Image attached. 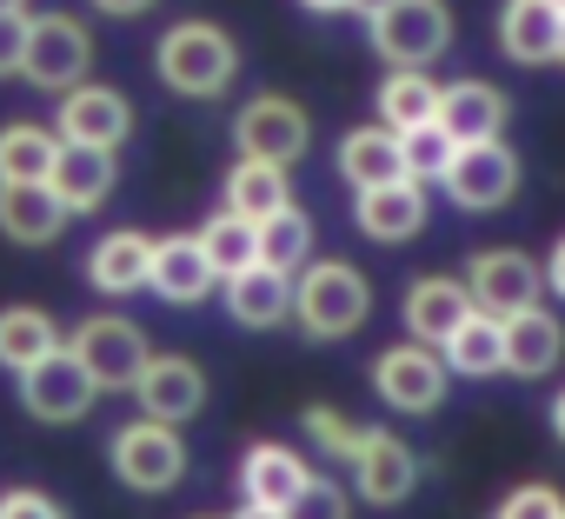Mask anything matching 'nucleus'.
<instances>
[{
  "label": "nucleus",
  "mask_w": 565,
  "mask_h": 519,
  "mask_svg": "<svg viewBox=\"0 0 565 519\" xmlns=\"http://www.w3.org/2000/svg\"><path fill=\"white\" fill-rule=\"evenodd\" d=\"M74 213L61 206V193L47 180H0V233H8L14 246H47L61 240Z\"/></svg>",
  "instance_id": "16"
},
{
  "label": "nucleus",
  "mask_w": 565,
  "mask_h": 519,
  "mask_svg": "<svg viewBox=\"0 0 565 519\" xmlns=\"http://www.w3.org/2000/svg\"><path fill=\"white\" fill-rule=\"evenodd\" d=\"M307 486V466H300V453H287V446H273V439H259L253 453H246V466H239V492H246V506H287L294 492Z\"/></svg>",
  "instance_id": "25"
},
{
  "label": "nucleus",
  "mask_w": 565,
  "mask_h": 519,
  "mask_svg": "<svg viewBox=\"0 0 565 519\" xmlns=\"http://www.w3.org/2000/svg\"><path fill=\"white\" fill-rule=\"evenodd\" d=\"M439 180H446V193H452L466 213H492V206H505L512 187H519V153H512L499 134H492V140H459Z\"/></svg>",
  "instance_id": "5"
},
{
  "label": "nucleus",
  "mask_w": 565,
  "mask_h": 519,
  "mask_svg": "<svg viewBox=\"0 0 565 519\" xmlns=\"http://www.w3.org/2000/svg\"><path fill=\"white\" fill-rule=\"evenodd\" d=\"M466 294L479 314L505 320L519 307H539V267L525 253H472V267H466Z\"/></svg>",
  "instance_id": "11"
},
{
  "label": "nucleus",
  "mask_w": 565,
  "mask_h": 519,
  "mask_svg": "<svg viewBox=\"0 0 565 519\" xmlns=\"http://www.w3.org/2000/svg\"><path fill=\"white\" fill-rule=\"evenodd\" d=\"M452 134L439 127V120H419V127H399V167H406V180H439L446 173V160H452Z\"/></svg>",
  "instance_id": "34"
},
{
  "label": "nucleus",
  "mask_w": 565,
  "mask_h": 519,
  "mask_svg": "<svg viewBox=\"0 0 565 519\" xmlns=\"http://www.w3.org/2000/svg\"><path fill=\"white\" fill-rule=\"evenodd\" d=\"M353 8H366V14H380V8H386V0H353Z\"/></svg>",
  "instance_id": "46"
},
{
  "label": "nucleus",
  "mask_w": 565,
  "mask_h": 519,
  "mask_svg": "<svg viewBox=\"0 0 565 519\" xmlns=\"http://www.w3.org/2000/svg\"><path fill=\"white\" fill-rule=\"evenodd\" d=\"M558 0H505V14H499V41L519 67H545L558 61Z\"/></svg>",
  "instance_id": "21"
},
{
  "label": "nucleus",
  "mask_w": 565,
  "mask_h": 519,
  "mask_svg": "<svg viewBox=\"0 0 565 519\" xmlns=\"http://www.w3.org/2000/svg\"><path fill=\"white\" fill-rule=\"evenodd\" d=\"M28 8V0H0V14H21Z\"/></svg>",
  "instance_id": "45"
},
{
  "label": "nucleus",
  "mask_w": 565,
  "mask_h": 519,
  "mask_svg": "<svg viewBox=\"0 0 565 519\" xmlns=\"http://www.w3.org/2000/svg\"><path fill=\"white\" fill-rule=\"evenodd\" d=\"M353 506H347V492L333 486V479H313L307 473V486L287 499V506H279V519H347Z\"/></svg>",
  "instance_id": "35"
},
{
  "label": "nucleus",
  "mask_w": 565,
  "mask_h": 519,
  "mask_svg": "<svg viewBox=\"0 0 565 519\" xmlns=\"http://www.w3.org/2000/svg\"><path fill=\"white\" fill-rule=\"evenodd\" d=\"M366 314H373V287L347 260H307L294 274V320L313 340H347L366 327Z\"/></svg>",
  "instance_id": "1"
},
{
  "label": "nucleus",
  "mask_w": 565,
  "mask_h": 519,
  "mask_svg": "<svg viewBox=\"0 0 565 519\" xmlns=\"http://www.w3.org/2000/svg\"><path fill=\"white\" fill-rule=\"evenodd\" d=\"M233 519H279L273 506H246V512H233Z\"/></svg>",
  "instance_id": "44"
},
{
  "label": "nucleus",
  "mask_w": 565,
  "mask_h": 519,
  "mask_svg": "<svg viewBox=\"0 0 565 519\" xmlns=\"http://www.w3.org/2000/svg\"><path fill=\"white\" fill-rule=\"evenodd\" d=\"M340 173L353 180V187H380V180H399L406 167H399V134L386 127H353L347 140H340Z\"/></svg>",
  "instance_id": "28"
},
{
  "label": "nucleus",
  "mask_w": 565,
  "mask_h": 519,
  "mask_svg": "<svg viewBox=\"0 0 565 519\" xmlns=\"http://www.w3.org/2000/svg\"><path fill=\"white\" fill-rule=\"evenodd\" d=\"M94 67V34L74 21V14H28V54H21V74L47 94H67L74 81H87Z\"/></svg>",
  "instance_id": "4"
},
{
  "label": "nucleus",
  "mask_w": 565,
  "mask_h": 519,
  "mask_svg": "<svg viewBox=\"0 0 565 519\" xmlns=\"http://www.w3.org/2000/svg\"><path fill=\"white\" fill-rule=\"evenodd\" d=\"M558 8H565V0H558Z\"/></svg>",
  "instance_id": "48"
},
{
  "label": "nucleus",
  "mask_w": 565,
  "mask_h": 519,
  "mask_svg": "<svg viewBox=\"0 0 565 519\" xmlns=\"http://www.w3.org/2000/svg\"><path fill=\"white\" fill-rule=\"evenodd\" d=\"M233 140H239V153H246V160L294 167V160L307 153V140H313V120H307V107H300V100H287V94H259V100H246V107H239Z\"/></svg>",
  "instance_id": "6"
},
{
  "label": "nucleus",
  "mask_w": 565,
  "mask_h": 519,
  "mask_svg": "<svg viewBox=\"0 0 565 519\" xmlns=\"http://www.w3.org/2000/svg\"><path fill=\"white\" fill-rule=\"evenodd\" d=\"M307 439H313L320 453H333V459H353V453H360V439H366V426H353V420H340V413L313 406V413H307Z\"/></svg>",
  "instance_id": "36"
},
{
  "label": "nucleus",
  "mask_w": 565,
  "mask_h": 519,
  "mask_svg": "<svg viewBox=\"0 0 565 519\" xmlns=\"http://www.w3.org/2000/svg\"><path fill=\"white\" fill-rule=\"evenodd\" d=\"M107 453H114V473H120L134 492H167V486H180V473H186V446H180V433H173L167 420H134V426H120Z\"/></svg>",
  "instance_id": "7"
},
{
  "label": "nucleus",
  "mask_w": 565,
  "mask_h": 519,
  "mask_svg": "<svg viewBox=\"0 0 565 519\" xmlns=\"http://www.w3.org/2000/svg\"><path fill=\"white\" fill-rule=\"evenodd\" d=\"M47 187L61 193L67 213H94L114 187H120V167H114V147H87V140H61L54 147V167H47Z\"/></svg>",
  "instance_id": "12"
},
{
  "label": "nucleus",
  "mask_w": 565,
  "mask_h": 519,
  "mask_svg": "<svg viewBox=\"0 0 565 519\" xmlns=\"http://www.w3.org/2000/svg\"><path fill=\"white\" fill-rule=\"evenodd\" d=\"M94 373L74 360V347H54V353H41L34 367H21V400H28V413L34 420H87V406H94Z\"/></svg>",
  "instance_id": "9"
},
{
  "label": "nucleus",
  "mask_w": 565,
  "mask_h": 519,
  "mask_svg": "<svg viewBox=\"0 0 565 519\" xmlns=\"http://www.w3.org/2000/svg\"><path fill=\"white\" fill-rule=\"evenodd\" d=\"M134 393H140V413H147V420H167V426H180V420H193V413L206 406V373H200L193 360L153 353V360L140 367Z\"/></svg>",
  "instance_id": "14"
},
{
  "label": "nucleus",
  "mask_w": 565,
  "mask_h": 519,
  "mask_svg": "<svg viewBox=\"0 0 565 519\" xmlns=\"http://www.w3.org/2000/svg\"><path fill=\"white\" fill-rule=\"evenodd\" d=\"M433 107H439V87H433L419 67H393V74L380 81V120H386L393 134L433 120Z\"/></svg>",
  "instance_id": "31"
},
{
  "label": "nucleus",
  "mask_w": 565,
  "mask_h": 519,
  "mask_svg": "<svg viewBox=\"0 0 565 519\" xmlns=\"http://www.w3.org/2000/svg\"><path fill=\"white\" fill-rule=\"evenodd\" d=\"M307 253H313V220H307L294 200L259 220V260H266V267L300 274V267H307Z\"/></svg>",
  "instance_id": "29"
},
{
  "label": "nucleus",
  "mask_w": 565,
  "mask_h": 519,
  "mask_svg": "<svg viewBox=\"0 0 565 519\" xmlns=\"http://www.w3.org/2000/svg\"><path fill=\"white\" fill-rule=\"evenodd\" d=\"M558 512H565V492L532 479V486H512V492L499 499V512H492V519H558Z\"/></svg>",
  "instance_id": "37"
},
{
  "label": "nucleus",
  "mask_w": 565,
  "mask_h": 519,
  "mask_svg": "<svg viewBox=\"0 0 565 519\" xmlns=\"http://www.w3.org/2000/svg\"><path fill=\"white\" fill-rule=\"evenodd\" d=\"M67 347H74V360L94 373V386H134L140 367L153 360L147 333H140L134 320H120V314H94V320H81V333H74Z\"/></svg>",
  "instance_id": "8"
},
{
  "label": "nucleus",
  "mask_w": 565,
  "mask_h": 519,
  "mask_svg": "<svg viewBox=\"0 0 565 519\" xmlns=\"http://www.w3.org/2000/svg\"><path fill=\"white\" fill-rule=\"evenodd\" d=\"M373 386H380V400H386V406H399V413H433V406L446 400V367L433 360V347H426V340H413V347L380 353Z\"/></svg>",
  "instance_id": "10"
},
{
  "label": "nucleus",
  "mask_w": 565,
  "mask_h": 519,
  "mask_svg": "<svg viewBox=\"0 0 565 519\" xmlns=\"http://www.w3.org/2000/svg\"><path fill=\"white\" fill-rule=\"evenodd\" d=\"M147 267H153V240L134 233V226L107 233V240L87 253V280H94L100 294H140V287H147Z\"/></svg>",
  "instance_id": "24"
},
{
  "label": "nucleus",
  "mask_w": 565,
  "mask_h": 519,
  "mask_svg": "<svg viewBox=\"0 0 565 519\" xmlns=\"http://www.w3.org/2000/svg\"><path fill=\"white\" fill-rule=\"evenodd\" d=\"M54 347H61V333H54V320L41 307H8V314H0V367H8V373L34 367Z\"/></svg>",
  "instance_id": "30"
},
{
  "label": "nucleus",
  "mask_w": 565,
  "mask_h": 519,
  "mask_svg": "<svg viewBox=\"0 0 565 519\" xmlns=\"http://www.w3.org/2000/svg\"><path fill=\"white\" fill-rule=\"evenodd\" d=\"M499 340H505V373H519V380L552 373L558 353H565V327H558L552 314H539V307L505 314V320H499Z\"/></svg>",
  "instance_id": "19"
},
{
  "label": "nucleus",
  "mask_w": 565,
  "mask_h": 519,
  "mask_svg": "<svg viewBox=\"0 0 565 519\" xmlns=\"http://www.w3.org/2000/svg\"><path fill=\"white\" fill-rule=\"evenodd\" d=\"M558 61H565V14H558Z\"/></svg>",
  "instance_id": "47"
},
{
  "label": "nucleus",
  "mask_w": 565,
  "mask_h": 519,
  "mask_svg": "<svg viewBox=\"0 0 565 519\" xmlns=\"http://www.w3.org/2000/svg\"><path fill=\"white\" fill-rule=\"evenodd\" d=\"M54 134L34 127V120H14V127H0V180H47L54 167Z\"/></svg>",
  "instance_id": "32"
},
{
  "label": "nucleus",
  "mask_w": 565,
  "mask_h": 519,
  "mask_svg": "<svg viewBox=\"0 0 565 519\" xmlns=\"http://www.w3.org/2000/svg\"><path fill=\"white\" fill-rule=\"evenodd\" d=\"M353 220H360L366 240L399 246V240L419 233V220H426V193H419V180H406V173H399V180H380V187H360Z\"/></svg>",
  "instance_id": "18"
},
{
  "label": "nucleus",
  "mask_w": 565,
  "mask_h": 519,
  "mask_svg": "<svg viewBox=\"0 0 565 519\" xmlns=\"http://www.w3.org/2000/svg\"><path fill=\"white\" fill-rule=\"evenodd\" d=\"M466 314H472L466 280L426 274V280H413V294H406V333H413V340H426V347H446V333H452Z\"/></svg>",
  "instance_id": "22"
},
{
  "label": "nucleus",
  "mask_w": 565,
  "mask_h": 519,
  "mask_svg": "<svg viewBox=\"0 0 565 519\" xmlns=\"http://www.w3.org/2000/svg\"><path fill=\"white\" fill-rule=\"evenodd\" d=\"M226 307L239 327H279L294 314V274L266 267V260H253V267L226 274Z\"/></svg>",
  "instance_id": "20"
},
{
  "label": "nucleus",
  "mask_w": 565,
  "mask_h": 519,
  "mask_svg": "<svg viewBox=\"0 0 565 519\" xmlns=\"http://www.w3.org/2000/svg\"><path fill=\"white\" fill-rule=\"evenodd\" d=\"M21 54H28V8L21 14H0V81L21 74Z\"/></svg>",
  "instance_id": "39"
},
{
  "label": "nucleus",
  "mask_w": 565,
  "mask_h": 519,
  "mask_svg": "<svg viewBox=\"0 0 565 519\" xmlns=\"http://www.w3.org/2000/svg\"><path fill=\"white\" fill-rule=\"evenodd\" d=\"M94 8H100V14H114V21H127V14H147L153 0H94Z\"/></svg>",
  "instance_id": "41"
},
{
  "label": "nucleus",
  "mask_w": 565,
  "mask_h": 519,
  "mask_svg": "<svg viewBox=\"0 0 565 519\" xmlns=\"http://www.w3.org/2000/svg\"><path fill=\"white\" fill-rule=\"evenodd\" d=\"M153 61H160V81H167L173 94H186V100H213V94H226L233 74H239V47H233V34L213 28V21H180V28L160 41Z\"/></svg>",
  "instance_id": "2"
},
{
  "label": "nucleus",
  "mask_w": 565,
  "mask_h": 519,
  "mask_svg": "<svg viewBox=\"0 0 565 519\" xmlns=\"http://www.w3.org/2000/svg\"><path fill=\"white\" fill-rule=\"evenodd\" d=\"M558 519H565V512H558Z\"/></svg>",
  "instance_id": "49"
},
{
  "label": "nucleus",
  "mask_w": 565,
  "mask_h": 519,
  "mask_svg": "<svg viewBox=\"0 0 565 519\" xmlns=\"http://www.w3.org/2000/svg\"><path fill=\"white\" fill-rule=\"evenodd\" d=\"M366 21H373L380 61H393V67H426V61H439L446 41H452L446 0H386V8L366 14Z\"/></svg>",
  "instance_id": "3"
},
{
  "label": "nucleus",
  "mask_w": 565,
  "mask_h": 519,
  "mask_svg": "<svg viewBox=\"0 0 565 519\" xmlns=\"http://www.w3.org/2000/svg\"><path fill=\"white\" fill-rule=\"evenodd\" d=\"M552 433H558V439H565V393H558V400H552Z\"/></svg>",
  "instance_id": "43"
},
{
  "label": "nucleus",
  "mask_w": 565,
  "mask_h": 519,
  "mask_svg": "<svg viewBox=\"0 0 565 519\" xmlns=\"http://www.w3.org/2000/svg\"><path fill=\"white\" fill-rule=\"evenodd\" d=\"M446 367H452V373H466V380L505 373V340H499V320L472 307V314L446 333Z\"/></svg>",
  "instance_id": "27"
},
{
  "label": "nucleus",
  "mask_w": 565,
  "mask_h": 519,
  "mask_svg": "<svg viewBox=\"0 0 565 519\" xmlns=\"http://www.w3.org/2000/svg\"><path fill=\"white\" fill-rule=\"evenodd\" d=\"M200 246H206V260H213V274H239V267H253V260H259V226L226 206V213H213V220L200 226Z\"/></svg>",
  "instance_id": "33"
},
{
  "label": "nucleus",
  "mask_w": 565,
  "mask_h": 519,
  "mask_svg": "<svg viewBox=\"0 0 565 519\" xmlns=\"http://www.w3.org/2000/svg\"><path fill=\"white\" fill-rule=\"evenodd\" d=\"M294 193H287V167H273V160H246L239 153V167L226 173V206L239 213V220H266V213H279Z\"/></svg>",
  "instance_id": "26"
},
{
  "label": "nucleus",
  "mask_w": 565,
  "mask_h": 519,
  "mask_svg": "<svg viewBox=\"0 0 565 519\" xmlns=\"http://www.w3.org/2000/svg\"><path fill=\"white\" fill-rule=\"evenodd\" d=\"M505 94L499 87H486V81H459V87H439V107H433V120L452 134V140H492L499 127H505Z\"/></svg>",
  "instance_id": "23"
},
{
  "label": "nucleus",
  "mask_w": 565,
  "mask_h": 519,
  "mask_svg": "<svg viewBox=\"0 0 565 519\" xmlns=\"http://www.w3.org/2000/svg\"><path fill=\"white\" fill-rule=\"evenodd\" d=\"M213 260H206V246H200V233H173V240H153V267H147V287L160 294V300H173V307H193V300H206L213 294Z\"/></svg>",
  "instance_id": "15"
},
{
  "label": "nucleus",
  "mask_w": 565,
  "mask_h": 519,
  "mask_svg": "<svg viewBox=\"0 0 565 519\" xmlns=\"http://www.w3.org/2000/svg\"><path fill=\"white\" fill-rule=\"evenodd\" d=\"M127 127H134L127 94L94 87V81H74V87L61 94V134H67V140H87V147H120V140H127Z\"/></svg>",
  "instance_id": "17"
},
{
  "label": "nucleus",
  "mask_w": 565,
  "mask_h": 519,
  "mask_svg": "<svg viewBox=\"0 0 565 519\" xmlns=\"http://www.w3.org/2000/svg\"><path fill=\"white\" fill-rule=\"evenodd\" d=\"M353 486H360L366 506H399L419 486V453L399 433H366L360 453H353Z\"/></svg>",
  "instance_id": "13"
},
{
  "label": "nucleus",
  "mask_w": 565,
  "mask_h": 519,
  "mask_svg": "<svg viewBox=\"0 0 565 519\" xmlns=\"http://www.w3.org/2000/svg\"><path fill=\"white\" fill-rule=\"evenodd\" d=\"M300 8H313V14H340V8H353V0H300Z\"/></svg>",
  "instance_id": "42"
},
{
  "label": "nucleus",
  "mask_w": 565,
  "mask_h": 519,
  "mask_svg": "<svg viewBox=\"0 0 565 519\" xmlns=\"http://www.w3.org/2000/svg\"><path fill=\"white\" fill-rule=\"evenodd\" d=\"M0 519H67L54 492L41 486H14V492H0Z\"/></svg>",
  "instance_id": "38"
},
{
  "label": "nucleus",
  "mask_w": 565,
  "mask_h": 519,
  "mask_svg": "<svg viewBox=\"0 0 565 519\" xmlns=\"http://www.w3.org/2000/svg\"><path fill=\"white\" fill-rule=\"evenodd\" d=\"M545 280H552V294L565 300V240L552 246V260H545Z\"/></svg>",
  "instance_id": "40"
}]
</instances>
